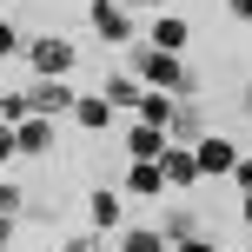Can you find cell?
Returning <instances> with one entry per match:
<instances>
[{"instance_id":"cell-29","label":"cell","mask_w":252,"mask_h":252,"mask_svg":"<svg viewBox=\"0 0 252 252\" xmlns=\"http://www.w3.org/2000/svg\"><path fill=\"white\" fill-rule=\"evenodd\" d=\"M239 106H246V120H252V87H246V93H239Z\"/></svg>"},{"instance_id":"cell-2","label":"cell","mask_w":252,"mask_h":252,"mask_svg":"<svg viewBox=\"0 0 252 252\" xmlns=\"http://www.w3.org/2000/svg\"><path fill=\"white\" fill-rule=\"evenodd\" d=\"M27 66H33V73L40 80H66V73H73V60H80V53H73V40H60V33H40V40H27Z\"/></svg>"},{"instance_id":"cell-21","label":"cell","mask_w":252,"mask_h":252,"mask_svg":"<svg viewBox=\"0 0 252 252\" xmlns=\"http://www.w3.org/2000/svg\"><path fill=\"white\" fill-rule=\"evenodd\" d=\"M20 47H27V40H20V33H13V27H7V20H0V60H13V53H20Z\"/></svg>"},{"instance_id":"cell-20","label":"cell","mask_w":252,"mask_h":252,"mask_svg":"<svg viewBox=\"0 0 252 252\" xmlns=\"http://www.w3.org/2000/svg\"><path fill=\"white\" fill-rule=\"evenodd\" d=\"M7 159H20V139H13V126L0 120V166H7Z\"/></svg>"},{"instance_id":"cell-9","label":"cell","mask_w":252,"mask_h":252,"mask_svg":"<svg viewBox=\"0 0 252 252\" xmlns=\"http://www.w3.org/2000/svg\"><path fill=\"white\" fill-rule=\"evenodd\" d=\"M126 192H133V199H159V192H166L159 159H133V166H126Z\"/></svg>"},{"instance_id":"cell-25","label":"cell","mask_w":252,"mask_h":252,"mask_svg":"<svg viewBox=\"0 0 252 252\" xmlns=\"http://www.w3.org/2000/svg\"><path fill=\"white\" fill-rule=\"evenodd\" d=\"M13 246V213H0V252Z\"/></svg>"},{"instance_id":"cell-17","label":"cell","mask_w":252,"mask_h":252,"mask_svg":"<svg viewBox=\"0 0 252 252\" xmlns=\"http://www.w3.org/2000/svg\"><path fill=\"white\" fill-rule=\"evenodd\" d=\"M159 232H166V246H179V239H199L206 226H199V213H166V226H159Z\"/></svg>"},{"instance_id":"cell-6","label":"cell","mask_w":252,"mask_h":252,"mask_svg":"<svg viewBox=\"0 0 252 252\" xmlns=\"http://www.w3.org/2000/svg\"><path fill=\"white\" fill-rule=\"evenodd\" d=\"M27 100H33V113H47V120H60V113H73V80H33L27 87Z\"/></svg>"},{"instance_id":"cell-14","label":"cell","mask_w":252,"mask_h":252,"mask_svg":"<svg viewBox=\"0 0 252 252\" xmlns=\"http://www.w3.org/2000/svg\"><path fill=\"white\" fill-rule=\"evenodd\" d=\"M206 133V113L192 100H179V113H173V126H166V139H179V146H192V139Z\"/></svg>"},{"instance_id":"cell-23","label":"cell","mask_w":252,"mask_h":252,"mask_svg":"<svg viewBox=\"0 0 252 252\" xmlns=\"http://www.w3.org/2000/svg\"><path fill=\"white\" fill-rule=\"evenodd\" d=\"M232 186H239V192H252V159H246V153H239V166H232Z\"/></svg>"},{"instance_id":"cell-15","label":"cell","mask_w":252,"mask_h":252,"mask_svg":"<svg viewBox=\"0 0 252 252\" xmlns=\"http://www.w3.org/2000/svg\"><path fill=\"white\" fill-rule=\"evenodd\" d=\"M100 93H106V106H139V93H146V87H139L133 73H106Z\"/></svg>"},{"instance_id":"cell-19","label":"cell","mask_w":252,"mask_h":252,"mask_svg":"<svg viewBox=\"0 0 252 252\" xmlns=\"http://www.w3.org/2000/svg\"><path fill=\"white\" fill-rule=\"evenodd\" d=\"M0 213H13V219H20V213H27V192H20V186H13V179H0Z\"/></svg>"},{"instance_id":"cell-18","label":"cell","mask_w":252,"mask_h":252,"mask_svg":"<svg viewBox=\"0 0 252 252\" xmlns=\"http://www.w3.org/2000/svg\"><path fill=\"white\" fill-rule=\"evenodd\" d=\"M0 120H7V126L33 120V100H27V93H0Z\"/></svg>"},{"instance_id":"cell-1","label":"cell","mask_w":252,"mask_h":252,"mask_svg":"<svg viewBox=\"0 0 252 252\" xmlns=\"http://www.w3.org/2000/svg\"><path fill=\"white\" fill-rule=\"evenodd\" d=\"M133 80L139 87H159V93H173V100H199V73H192L179 53H166V47H153V40H133Z\"/></svg>"},{"instance_id":"cell-7","label":"cell","mask_w":252,"mask_h":252,"mask_svg":"<svg viewBox=\"0 0 252 252\" xmlns=\"http://www.w3.org/2000/svg\"><path fill=\"white\" fill-rule=\"evenodd\" d=\"M166 146H173V139H166V126H146V120L126 126V159H159Z\"/></svg>"},{"instance_id":"cell-8","label":"cell","mask_w":252,"mask_h":252,"mask_svg":"<svg viewBox=\"0 0 252 252\" xmlns=\"http://www.w3.org/2000/svg\"><path fill=\"white\" fill-rule=\"evenodd\" d=\"M13 139H20V159H40V153H53V120H47V113L20 120V126H13Z\"/></svg>"},{"instance_id":"cell-12","label":"cell","mask_w":252,"mask_h":252,"mask_svg":"<svg viewBox=\"0 0 252 252\" xmlns=\"http://www.w3.org/2000/svg\"><path fill=\"white\" fill-rule=\"evenodd\" d=\"M73 120L87 126V133H106V126H113V106H106V93H80V100H73Z\"/></svg>"},{"instance_id":"cell-5","label":"cell","mask_w":252,"mask_h":252,"mask_svg":"<svg viewBox=\"0 0 252 252\" xmlns=\"http://www.w3.org/2000/svg\"><path fill=\"white\" fill-rule=\"evenodd\" d=\"M159 173H166V186H179V192H192V186L206 179V173H199V153H192V146H179V139L159 153Z\"/></svg>"},{"instance_id":"cell-10","label":"cell","mask_w":252,"mask_h":252,"mask_svg":"<svg viewBox=\"0 0 252 252\" xmlns=\"http://www.w3.org/2000/svg\"><path fill=\"white\" fill-rule=\"evenodd\" d=\"M146 40H153V47H166V53H179V47H186V40H192V27L179 20V13H153Z\"/></svg>"},{"instance_id":"cell-11","label":"cell","mask_w":252,"mask_h":252,"mask_svg":"<svg viewBox=\"0 0 252 252\" xmlns=\"http://www.w3.org/2000/svg\"><path fill=\"white\" fill-rule=\"evenodd\" d=\"M173 113H179V100H173V93H159V87H146V93H139V106H133V120H146V126H173Z\"/></svg>"},{"instance_id":"cell-3","label":"cell","mask_w":252,"mask_h":252,"mask_svg":"<svg viewBox=\"0 0 252 252\" xmlns=\"http://www.w3.org/2000/svg\"><path fill=\"white\" fill-rule=\"evenodd\" d=\"M87 20H93V33L106 40V47H133V13L120 7V0H87Z\"/></svg>"},{"instance_id":"cell-4","label":"cell","mask_w":252,"mask_h":252,"mask_svg":"<svg viewBox=\"0 0 252 252\" xmlns=\"http://www.w3.org/2000/svg\"><path fill=\"white\" fill-rule=\"evenodd\" d=\"M192 153H199V173L206 179H232V166H239V146H232L226 133H199Z\"/></svg>"},{"instance_id":"cell-28","label":"cell","mask_w":252,"mask_h":252,"mask_svg":"<svg viewBox=\"0 0 252 252\" xmlns=\"http://www.w3.org/2000/svg\"><path fill=\"white\" fill-rule=\"evenodd\" d=\"M239 219H246V226H252V192H246V199H239Z\"/></svg>"},{"instance_id":"cell-13","label":"cell","mask_w":252,"mask_h":252,"mask_svg":"<svg viewBox=\"0 0 252 252\" xmlns=\"http://www.w3.org/2000/svg\"><path fill=\"white\" fill-rule=\"evenodd\" d=\"M87 219H93V232H113V226H120V192L93 186V199H87Z\"/></svg>"},{"instance_id":"cell-26","label":"cell","mask_w":252,"mask_h":252,"mask_svg":"<svg viewBox=\"0 0 252 252\" xmlns=\"http://www.w3.org/2000/svg\"><path fill=\"white\" fill-rule=\"evenodd\" d=\"M226 13L232 20H252V0H226Z\"/></svg>"},{"instance_id":"cell-22","label":"cell","mask_w":252,"mask_h":252,"mask_svg":"<svg viewBox=\"0 0 252 252\" xmlns=\"http://www.w3.org/2000/svg\"><path fill=\"white\" fill-rule=\"evenodd\" d=\"M60 252H100V232H80V239H66Z\"/></svg>"},{"instance_id":"cell-24","label":"cell","mask_w":252,"mask_h":252,"mask_svg":"<svg viewBox=\"0 0 252 252\" xmlns=\"http://www.w3.org/2000/svg\"><path fill=\"white\" fill-rule=\"evenodd\" d=\"M173 252H219V246H213V239H206V232H199V239H179Z\"/></svg>"},{"instance_id":"cell-27","label":"cell","mask_w":252,"mask_h":252,"mask_svg":"<svg viewBox=\"0 0 252 252\" xmlns=\"http://www.w3.org/2000/svg\"><path fill=\"white\" fill-rule=\"evenodd\" d=\"M120 7H146V13H166V0H120Z\"/></svg>"},{"instance_id":"cell-16","label":"cell","mask_w":252,"mask_h":252,"mask_svg":"<svg viewBox=\"0 0 252 252\" xmlns=\"http://www.w3.org/2000/svg\"><path fill=\"white\" fill-rule=\"evenodd\" d=\"M120 252H173V246H166L159 226H126L120 232Z\"/></svg>"}]
</instances>
